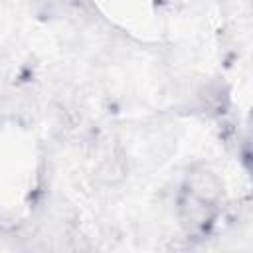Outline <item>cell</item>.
<instances>
[{"mask_svg": "<svg viewBox=\"0 0 253 253\" xmlns=\"http://www.w3.org/2000/svg\"><path fill=\"white\" fill-rule=\"evenodd\" d=\"M178 211H180V221L188 233H204L210 229V225L215 219L213 204H208L184 190L178 200Z\"/></svg>", "mask_w": 253, "mask_h": 253, "instance_id": "6da1fadb", "label": "cell"}, {"mask_svg": "<svg viewBox=\"0 0 253 253\" xmlns=\"http://www.w3.org/2000/svg\"><path fill=\"white\" fill-rule=\"evenodd\" d=\"M184 192L208 202V204H213L217 206L221 194H223V186H221V180L208 168H196L188 174L186 178V186H184Z\"/></svg>", "mask_w": 253, "mask_h": 253, "instance_id": "7a4b0ae2", "label": "cell"}]
</instances>
